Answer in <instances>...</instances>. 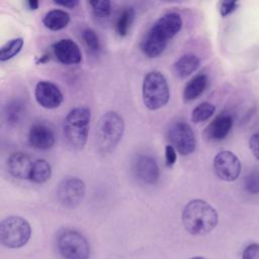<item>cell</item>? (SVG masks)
Masks as SVG:
<instances>
[{
  "label": "cell",
  "instance_id": "6da1fadb",
  "mask_svg": "<svg viewBox=\"0 0 259 259\" xmlns=\"http://www.w3.org/2000/svg\"><path fill=\"white\" fill-rule=\"evenodd\" d=\"M182 24L180 14L176 12H169L161 16L142 38L140 48L143 54L148 58L160 56L168 42L180 31Z\"/></svg>",
  "mask_w": 259,
  "mask_h": 259
},
{
  "label": "cell",
  "instance_id": "7a4b0ae2",
  "mask_svg": "<svg viewBox=\"0 0 259 259\" xmlns=\"http://www.w3.org/2000/svg\"><path fill=\"white\" fill-rule=\"evenodd\" d=\"M218 222L219 215L215 208L205 200L192 199L183 208L182 223L191 235H206L217 227Z\"/></svg>",
  "mask_w": 259,
  "mask_h": 259
},
{
  "label": "cell",
  "instance_id": "3957f363",
  "mask_svg": "<svg viewBox=\"0 0 259 259\" xmlns=\"http://www.w3.org/2000/svg\"><path fill=\"white\" fill-rule=\"evenodd\" d=\"M91 111L87 106H77L69 111L64 120V134L68 144L81 150L87 143Z\"/></svg>",
  "mask_w": 259,
  "mask_h": 259
},
{
  "label": "cell",
  "instance_id": "277c9868",
  "mask_svg": "<svg viewBox=\"0 0 259 259\" xmlns=\"http://www.w3.org/2000/svg\"><path fill=\"white\" fill-rule=\"evenodd\" d=\"M123 118L116 111H107L100 116L96 124V143L101 153L111 152L122 138Z\"/></svg>",
  "mask_w": 259,
  "mask_h": 259
},
{
  "label": "cell",
  "instance_id": "5b68a950",
  "mask_svg": "<svg viewBox=\"0 0 259 259\" xmlns=\"http://www.w3.org/2000/svg\"><path fill=\"white\" fill-rule=\"evenodd\" d=\"M143 101L150 110L165 106L170 98V89L165 76L159 71L149 72L143 81Z\"/></svg>",
  "mask_w": 259,
  "mask_h": 259
},
{
  "label": "cell",
  "instance_id": "8992f818",
  "mask_svg": "<svg viewBox=\"0 0 259 259\" xmlns=\"http://www.w3.org/2000/svg\"><path fill=\"white\" fill-rule=\"evenodd\" d=\"M31 236L29 223L18 215H10L2 220L0 225L1 244L7 248L15 249L24 246Z\"/></svg>",
  "mask_w": 259,
  "mask_h": 259
},
{
  "label": "cell",
  "instance_id": "52a82bcc",
  "mask_svg": "<svg viewBox=\"0 0 259 259\" xmlns=\"http://www.w3.org/2000/svg\"><path fill=\"white\" fill-rule=\"evenodd\" d=\"M57 248L65 259H88L90 246L86 238L76 230L64 229L57 236Z\"/></svg>",
  "mask_w": 259,
  "mask_h": 259
},
{
  "label": "cell",
  "instance_id": "ba28073f",
  "mask_svg": "<svg viewBox=\"0 0 259 259\" xmlns=\"http://www.w3.org/2000/svg\"><path fill=\"white\" fill-rule=\"evenodd\" d=\"M168 140L170 145L182 156L191 154L196 148L195 135L191 126L184 121H178L171 125L168 132Z\"/></svg>",
  "mask_w": 259,
  "mask_h": 259
},
{
  "label": "cell",
  "instance_id": "9c48e42d",
  "mask_svg": "<svg viewBox=\"0 0 259 259\" xmlns=\"http://www.w3.org/2000/svg\"><path fill=\"white\" fill-rule=\"evenodd\" d=\"M59 202L65 207H76L85 194V183L78 177H66L57 186Z\"/></svg>",
  "mask_w": 259,
  "mask_h": 259
},
{
  "label": "cell",
  "instance_id": "30bf717a",
  "mask_svg": "<svg viewBox=\"0 0 259 259\" xmlns=\"http://www.w3.org/2000/svg\"><path fill=\"white\" fill-rule=\"evenodd\" d=\"M213 171L218 178L223 181L232 182L239 178L241 174V161L231 151H221L213 158Z\"/></svg>",
  "mask_w": 259,
  "mask_h": 259
},
{
  "label": "cell",
  "instance_id": "8fae6325",
  "mask_svg": "<svg viewBox=\"0 0 259 259\" xmlns=\"http://www.w3.org/2000/svg\"><path fill=\"white\" fill-rule=\"evenodd\" d=\"M36 102L44 108L54 109L61 105L64 96L60 88L49 81H39L34 90Z\"/></svg>",
  "mask_w": 259,
  "mask_h": 259
},
{
  "label": "cell",
  "instance_id": "7c38bea8",
  "mask_svg": "<svg viewBox=\"0 0 259 259\" xmlns=\"http://www.w3.org/2000/svg\"><path fill=\"white\" fill-rule=\"evenodd\" d=\"M53 52L58 61L64 65H77L82 61L79 46L70 38H62L53 45Z\"/></svg>",
  "mask_w": 259,
  "mask_h": 259
},
{
  "label": "cell",
  "instance_id": "4fadbf2b",
  "mask_svg": "<svg viewBox=\"0 0 259 259\" xmlns=\"http://www.w3.org/2000/svg\"><path fill=\"white\" fill-rule=\"evenodd\" d=\"M135 171L139 179L147 184H155L160 177V169L156 160L148 155H141L137 158Z\"/></svg>",
  "mask_w": 259,
  "mask_h": 259
},
{
  "label": "cell",
  "instance_id": "5bb4252c",
  "mask_svg": "<svg viewBox=\"0 0 259 259\" xmlns=\"http://www.w3.org/2000/svg\"><path fill=\"white\" fill-rule=\"evenodd\" d=\"M28 142L34 149L49 150L55 144V134L49 125L34 123L29 128Z\"/></svg>",
  "mask_w": 259,
  "mask_h": 259
},
{
  "label": "cell",
  "instance_id": "9a60e30c",
  "mask_svg": "<svg viewBox=\"0 0 259 259\" xmlns=\"http://www.w3.org/2000/svg\"><path fill=\"white\" fill-rule=\"evenodd\" d=\"M233 117L227 112L220 113L205 128V137L210 141H222L233 127Z\"/></svg>",
  "mask_w": 259,
  "mask_h": 259
},
{
  "label": "cell",
  "instance_id": "2e32d148",
  "mask_svg": "<svg viewBox=\"0 0 259 259\" xmlns=\"http://www.w3.org/2000/svg\"><path fill=\"white\" fill-rule=\"evenodd\" d=\"M33 162L30 157L22 152H15L10 155L7 166L10 174L18 179H29Z\"/></svg>",
  "mask_w": 259,
  "mask_h": 259
},
{
  "label": "cell",
  "instance_id": "e0dca14e",
  "mask_svg": "<svg viewBox=\"0 0 259 259\" xmlns=\"http://www.w3.org/2000/svg\"><path fill=\"white\" fill-rule=\"evenodd\" d=\"M200 65L199 58L191 53L182 55L174 63V71L179 78H186L195 72Z\"/></svg>",
  "mask_w": 259,
  "mask_h": 259
},
{
  "label": "cell",
  "instance_id": "ac0fdd59",
  "mask_svg": "<svg viewBox=\"0 0 259 259\" xmlns=\"http://www.w3.org/2000/svg\"><path fill=\"white\" fill-rule=\"evenodd\" d=\"M208 78L205 74H198L191 78L185 85L183 90V98L185 101H192L199 97L207 87Z\"/></svg>",
  "mask_w": 259,
  "mask_h": 259
},
{
  "label": "cell",
  "instance_id": "d6986e66",
  "mask_svg": "<svg viewBox=\"0 0 259 259\" xmlns=\"http://www.w3.org/2000/svg\"><path fill=\"white\" fill-rule=\"evenodd\" d=\"M70 21L68 12L62 9H53L46 13L42 18L44 25L51 30H60L65 28Z\"/></svg>",
  "mask_w": 259,
  "mask_h": 259
},
{
  "label": "cell",
  "instance_id": "ffe728a7",
  "mask_svg": "<svg viewBox=\"0 0 259 259\" xmlns=\"http://www.w3.org/2000/svg\"><path fill=\"white\" fill-rule=\"evenodd\" d=\"M26 112L25 104L20 99H13L7 103L4 109V115L9 125H17L24 118Z\"/></svg>",
  "mask_w": 259,
  "mask_h": 259
},
{
  "label": "cell",
  "instance_id": "44dd1931",
  "mask_svg": "<svg viewBox=\"0 0 259 259\" xmlns=\"http://www.w3.org/2000/svg\"><path fill=\"white\" fill-rule=\"evenodd\" d=\"M52 176V167L45 159H37L33 162L29 180L35 183H45Z\"/></svg>",
  "mask_w": 259,
  "mask_h": 259
},
{
  "label": "cell",
  "instance_id": "7402d4cb",
  "mask_svg": "<svg viewBox=\"0 0 259 259\" xmlns=\"http://www.w3.org/2000/svg\"><path fill=\"white\" fill-rule=\"evenodd\" d=\"M136 12L133 7H125L122 9L117 17L115 23V31L119 36H125L135 20Z\"/></svg>",
  "mask_w": 259,
  "mask_h": 259
},
{
  "label": "cell",
  "instance_id": "603a6c76",
  "mask_svg": "<svg viewBox=\"0 0 259 259\" xmlns=\"http://www.w3.org/2000/svg\"><path fill=\"white\" fill-rule=\"evenodd\" d=\"M214 111H215V106L212 103L206 102V101L201 102L193 108L191 113V120L194 123H201L207 120L208 118H210V116H212Z\"/></svg>",
  "mask_w": 259,
  "mask_h": 259
},
{
  "label": "cell",
  "instance_id": "cb8c5ba5",
  "mask_svg": "<svg viewBox=\"0 0 259 259\" xmlns=\"http://www.w3.org/2000/svg\"><path fill=\"white\" fill-rule=\"evenodd\" d=\"M23 44L22 37H16L7 41L0 49V61L5 62L15 57L21 51Z\"/></svg>",
  "mask_w": 259,
  "mask_h": 259
},
{
  "label": "cell",
  "instance_id": "d4e9b609",
  "mask_svg": "<svg viewBox=\"0 0 259 259\" xmlns=\"http://www.w3.org/2000/svg\"><path fill=\"white\" fill-rule=\"evenodd\" d=\"M82 39L86 47L93 53H97L100 50V39L98 34L91 28H85L82 31Z\"/></svg>",
  "mask_w": 259,
  "mask_h": 259
},
{
  "label": "cell",
  "instance_id": "484cf974",
  "mask_svg": "<svg viewBox=\"0 0 259 259\" xmlns=\"http://www.w3.org/2000/svg\"><path fill=\"white\" fill-rule=\"evenodd\" d=\"M89 4L92 8L93 14L96 17L104 18V17H107L111 12V3H110V1H107V0H103V1L93 0V1H90Z\"/></svg>",
  "mask_w": 259,
  "mask_h": 259
},
{
  "label": "cell",
  "instance_id": "4316f807",
  "mask_svg": "<svg viewBox=\"0 0 259 259\" xmlns=\"http://www.w3.org/2000/svg\"><path fill=\"white\" fill-rule=\"evenodd\" d=\"M244 188L250 194L259 193V172L253 171L245 177Z\"/></svg>",
  "mask_w": 259,
  "mask_h": 259
},
{
  "label": "cell",
  "instance_id": "83f0119b",
  "mask_svg": "<svg viewBox=\"0 0 259 259\" xmlns=\"http://www.w3.org/2000/svg\"><path fill=\"white\" fill-rule=\"evenodd\" d=\"M239 6V3L237 1H221L219 5V11L220 14L223 17H226L230 14H232Z\"/></svg>",
  "mask_w": 259,
  "mask_h": 259
},
{
  "label": "cell",
  "instance_id": "f1b7e54d",
  "mask_svg": "<svg viewBox=\"0 0 259 259\" xmlns=\"http://www.w3.org/2000/svg\"><path fill=\"white\" fill-rule=\"evenodd\" d=\"M242 259H259V244L248 245L243 251Z\"/></svg>",
  "mask_w": 259,
  "mask_h": 259
},
{
  "label": "cell",
  "instance_id": "f546056e",
  "mask_svg": "<svg viewBox=\"0 0 259 259\" xmlns=\"http://www.w3.org/2000/svg\"><path fill=\"white\" fill-rule=\"evenodd\" d=\"M177 159V151L171 145H167L165 147V162L166 166L172 167Z\"/></svg>",
  "mask_w": 259,
  "mask_h": 259
},
{
  "label": "cell",
  "instance_id": "4dcf8cb0",
  "mask_svg": "<svg viewBox=\"0 0 259 259\" xmlns=\"http://www.w3.org/2000/svg\"><path fill=\"white\" fill-rule=\"evenodd\" d=\"M249 148L253 156L259 161V133H255L250 137Z\"/></svg>",
  "mask_w": 259,
  "mask_h": 259
},
{
  "label": "cell",
  "instance_id": "1f68e13d",
  "mask_svg": "<svg viewBox=\"0 0 259 259\" xmlns=\"http://www.w3.org/2000/svg\"><path fill=\"white\" fill-rule=\"evenodd\" d=\"M55 4L57 5H60V6H63V7H67V8H70V9H73L75 8L78 4H79V1L78 0H68V1H54Z\"/></svg>",
  "mask_w": 259,
  "mask_h": 259
},
{
  "label": "cell",
  "instance_id": "d6a6232c",
  "mask_svg": "<svg viewBox=\"0 0 259 259\" xmlns=\"http://www.w3.org/2000/svg\"><path fill=\"white\" fill-rule=\"evenodd\" d=\"M26 5H27L28 9L36 10L39 6V2L37 0H28V1H26Z\"/></svg>",
  "mask_w": 259,
  "mask_h": 259
},
{
  "label": "cell",
  "instance_id": "836d02e7",
  "mask_svg": "<svg viewBox=\"0 0 259 259\" xmlns=\"http://www.w3.org/2000/svg\"><path fill=\"white\" fill-rule=\"evenodd\" d=\"M49 60H50V55H49V54H45V55H42V56L36 61V64H44V63H47Z\"/></svg>",
  "mask_w": 259,
  "mask_h": 259
},
{
  "label": "cell",
  "instance_id": "e575fe53",
  "mask_svg": "<svg viewBox=\"0 0 259 259\" xmlns=\"http://www.w3.org/2000/svg\"><path fill=\"white\" fill-rule=\"evenodd\" d=\"M190 259H205V258H203V257H192Z\"/></svg>",
  "mask_w": 259,
  "mask_h": 259
}]
</instances>
